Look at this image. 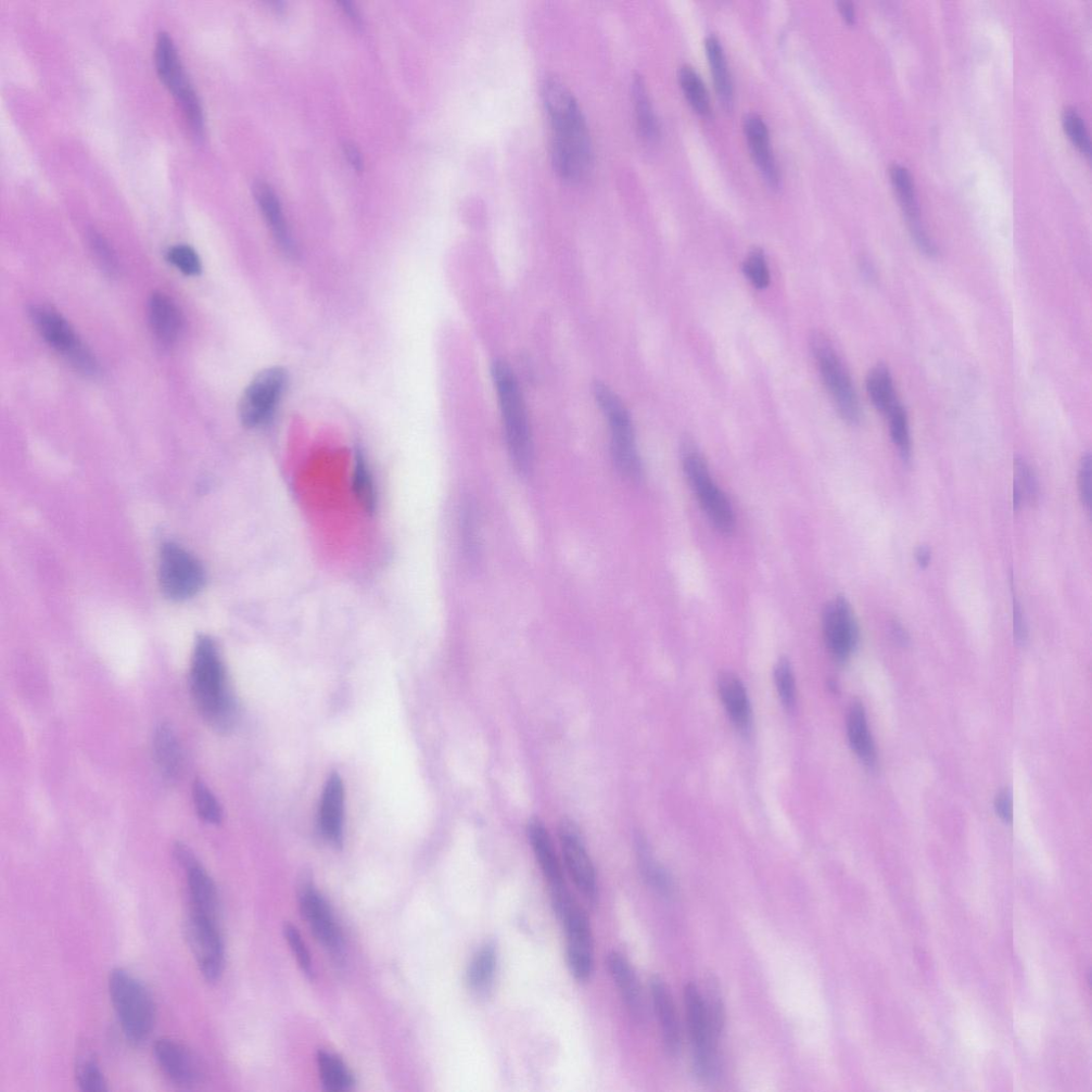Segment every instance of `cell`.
Wrapping results in <instances>:
<instances>
[{
  "mask_svg": "<svg viewBox=\"0 0 1092 1092\" xmlns=\"http://www.w3.org/2000/svg\"><path fill=\"white\" fill-rule=\"evenodd\" d=\"M822 631L831 655L837 662H846L858 646L860 631L853 609L844 596H839L824 609Z\"/></svg>",
  "mask_w": 1092,
  "mask_h": 1092,
  "instance_id": "e0dca14e",
  "label": "cell"
},
{
  "mask_svg": "<svg viewBox=\"0 0 1092 1092\" xmlns=\"http://www.w3.org/2000/svg\"><path fill=\"white\" fill-rule=\"evenodd\" d=\"M593 393L611 428V452L618 471L627 479L639 480L642 476V464L632 418L626 405L603 383H595Z\"/></svg>",
  "mask_w": 1092,
  "mask_h": 1092,
  "instance_id": "5b68a950",
  "label": "cell"
},
{
  "mask_svg": "<svg viewBox=\"0 0 1092 1092\" xmlns=\"http://www.w3.org/2000/svg\"><path fill=\"white\" fill-rule=\"evenodd\" d=\"M705 50L710 71H712L716 92L721 103L726 108L733 104V84L729 72L725 50L714 34H709L705 39Z\"/></svg>",
  "mask_w": 1092,
  "mask_h": 1092,
  "instance_id": "f546056e",
  "label": "cell"
},
{
  "mask_svg": "<svg viewBox=\"0 0 1092 1092\" xmlns=\"http://www.w3.org/2000/svg\"><path fill=\"white\" fill-rule=\"evenodd\" d=\"M150 322L155 336L163 345H171L179 337L182 317L175 303L166 295L152 296L149 304Z\"/></svg>",
  "mask_w": 1092,
  "mask_h": 1092,
  "instance_id": "d4e9b609",
  "label": "cell"
},
{
  "mask_svg": "<svg viewBox=\"0 0 1092 1092\" xmlns=\"http://www.w3.org/2000/svg\"><path fill=\"white\" fill-rule=\"evenodd\" d=\"M153 749L162 776L169 781L176 780L182 770V752L177 736L169 723H160L155 729Z\"/></svg>",
  "mask_w": 1092,
  "mask_h": 1092,
  "instance_id": "484cf974",
  "label": "cell"
},
{
  "mask_svg": "<svg viewBox=\"0 0 1092 1092\" xmlns=\"http://www.w3.org/2000/svg\"><path fill=\"white\" fill-rule=\"evenodd\" d=\"M701 995L710 1030L719 1041L723 1031H725L726 1007L720 985L714 975L710 974L706 977Z\"/></svg>",
  "mask_w": 1092,
  "mask_h": 1092,
  "instance_id": "d590c367",
  "label": "cell"
},
{
  "mask_svg": "<svg viewBox=\"0 0 1092 1092\" xmlns=\"http://www.w3.org/2000/svg\"><path fill=\"white\" fill-rule=\"evenodd\" d=\"M1013 634L1015 642L1019 645H1024L1026 643L1028 639V630L1021 605L1017 600H1014L1013 604Z\"/></svg>",
  "mask_w": 1092,
  "mask_h": 1092,
  "instance_id": "681fc988",
  "label": "cell"
},
{
  "mask_svg": "<svg viewBox=\"0 0 1092 1092\" xmlns=\"http://www.w3.org/2000/svg\"><path fill=\"white\" fill-rule=\"evenodd\" d=\"M31 320L50 346L61 352L83 372L95 371V362L71 325L56 311L46 307L31 310Z\"/></svg>",
  "mask_w": 1092,
  "mask_h": 1092,
  "instance_id": "9a60e30c",
  "label": "cell"
},
{
  "mask_svg": "<svg viewBox=\"0 0 1092 1092\" xmlns=\"http://www.w3.org/2000/svg\"><path fill=\"white\" fill-rule=\"evenodd\" d=\"M1013 508L1019 511L1023 500L1034 503L1038 498V482L1033 469L1022 458H1014Z\"/></svg>",
  "mask_w": 1092,
  "mask_h": 1092,
  "instance_id": "f35d334b",
  "label": "cell"
},
{
  "mask_svg": "<svg viewBox=\"0 0 1092 1092\" xmlns=\"http://www.w3.org/2000/svg\"><path fill=\"white\" fill-rule=\"evenodd\" d=\"M317 1065H319L323 1086L327 1090L342 1092L353 1086L354 1079L351 1072L336 1054L320 1050L317 1053Z\"/></svg>",
  "mask_w": 1092,
  "mask_h": 1092,
  "instance_id": "836d02e7",
  "label": "cell"
},
{
  "mask_svg": "<svg viewBox=\"0 0 1092 1092\" xmlns=\"http://www.w3.org/2000/svg\"><path fill=\"white\" fill-rule=\"evenodd\" d=\"M567 937V961L571 974L580 983L593 972V938L587 914L569 891L552 897Z\"/></svg>",
  "mask_w": 1092,
  "mask_h": 1092,
  "instance_id": "52a82bcc",
  "label": "cell"
},
{
  "mask_svg": "<svg viewBox=\"0 0 1092 1092\" xmlns=\"http://www.w3.org/2000/svg\"><path fill=\"white\" fill-rule=\"evenodd\" d=\"M345 153L352 166L357 170H361L363 166V160L360 151L357 149V147H354L351 144L345 145Z\"/></svg>",
  "mask_w": 1092,
  "mask_h": 1092,
  "instance_id": "db71d44e",
  "label": "cell"
},
{
  "mask_svg": "<svg viewBox=\"0 0 1092 1092\" xmlns=\"http://www.w3.org/2000/svg\"><path fill=\"white\" fill-rule=\"evenodd\" d=\"M92 245L95 248L100 260H103L107 264L109 269H113L112 253L107 243H105V240L100 236L93 235Z\"/></svg>",
  "mask_w": 1092,
  "mask_h": 1092,
  "instance_id": "816d5d0a",
  "label": "cell"
},
{
  "mask_svg": "<svg viewBox=\"0 0 1092 1092\" xmlns=\"http://www.w3.org/2000/svg\"><path fill=\"white\" fill-rule=\"evenodd\" d=\"M718 691L723 706H725L735 727L744 732L751 730L753 723L752 705L740 678L731 672L721 673L718 679Z\"/></svg>",
  "mask_w": 1092,
  "mask_h": 1092,
  "instance_id": "cb8c5ba5",
  "label": "cell"
},
{
  "mask_svg": "<svg viewBox=\"0 0 1092 1092\" xmlns=\"http://www.w3.org/2000/svg\"><path fill=\"white\" fill-rule=\"evenodd\" d=\"M352 489L360 505L367 513H374L377 507V492L370 468L364 455L358 452L354 456Z\"/></svg>",
  "mask_w": 1092,
  "mask_h": 1092,
  "instance_id": "8d00e7d4",
  "label": "cell"
},
{
  "mask_svg": "<svg viewBox=\"0 0 1092 1092\" xmlns=\"http://www.w3.org/2000/svg\"><path fill=\"white\" fill-rule=\"evenodd\" d=\"M168 260L186 275H198L202 270L197 252L186 245H177L170 248Z\"/></svg>",
  "mask_w": 1092,
  "mask_h": 1092,
  "instance_id": "7dc6e473",
  "label": "cell"
},
{
  "mask_svg": "<svg viewBox=\"0 0 1092 1092\" xmlns=\"http://www.w3.org/2000/svg\"><path fill=\"white\" fill-rule=\"evenodd\" d=\"M891 634L893 639L900 645L907 646L910 643V637L907 630L899 624L898 621H893L891 625Z\"/></svg>",
  "mask_w": 1092,
  "mask_h": 1092,
  "instance_id": "f5cc1de1",
  "label": "cell"
},
{
  "mask_svg": "<svg viewBox=\"0 0 1092 1092\" xmlns=\"http://www.w3.org/2000/svg\"><path fill=\"white\" fill-rule=\"evenodd\" d=\"M1091 455L1086 453L1083 455L1081 463L1078 468V492L1079 499L1088 512L1091 508Z\"/></svg>",
  "mask_w": 1092,
  "mask_h": 1092,
  "instance_id": "c3c4849f",
  "label": "cell"
},
{
  "mask_svg": "<svg viewBox=\"0 0 1092 1092\" xmlns=\"http://www.w3.org/2000/svg\"><path fill=\"white\" fill-rule=\"evenodd\" d=\"M299 906L315 938L336 962H341L344 959V940L332 908L310 879L304 880L300 885Z\"/></svg>",
  "mask_w": 1092,
  "mask_h": 1092,
  "instance_id": "5bb4252c",
  "label": "cell"
},
{
  "mask_svg": "<svg viewBox=\"0 0 1092 1092\" xmlns=\"http://www.w3.org/2000/svg\"><path fill=\"white\" fill-rule=\"evenodd\" d=\"M867 390L875 408L885 415L898 402L891 372L884 364L872 368L867 377Z\"/></svg>",
  "mask_w": 1092,
  "mask_h": 1092,
  "instance_id": "d6a6232c",
  "label": "cell"
},
{
  "mask_svg": "<svg viewBox=\"0 0 1092 1092\" xmlns=\"http://www.w3.org/2000/svg\"><path fill=\"white\" fill-rule=\"evenodd\" d=\"M287 384L284 368H267L254 378L239 402V417L247 428L269 423L280 403Z\"/></svg>",
  "mask_w": 1092,
  "mask_h": 1092,
  "instance_id": "4fadbf2b",
  "label": "cell"
},
{
  "mask_svg": "<svg viewBox=\"0 0 1092 1092\" xmlns=\"http://www.w3.org/2000/svg\"><path fill=\"white\" fill-rule=\"evenodd\" d=\"M108 989L126 1040L134 1046L143 1045L155 1025L153 997L142 981L122 968L110 972Z\"/></svg>",
  "mask_w": 1092,
  "mask_h": 1092,
  "instance_id": "277c9868",
  "label": "cell"
},
{
  "mask_svg": "<svg viewBox=\"0 0 1092 1092\" xmlns=\"http://www.w3.org/2000/svg\"><path fill=\"white\" fill-rule=\"evenodd\" d=\"M650 992L665 1050L669 1057L677 1058L682 1049V1032L675 1001L659 976L652 977Z\"/></svg>",
  "mask_w": 1092,
  "mask_h": 1092,
  "instance_id": "44dd1931",
  "label": "cell"
},
{
  "mask_svg": "<svg viewBox=\"0 0 1092 1092\" xmlns=\"http://www.w3.org/2000/svg\"><path fill=\"white\" fill-rule=\"evenodd\" d=\"M1062 126L1074 147L1089 157L1091 154L1090 139L1082 117L1074 109L1066 108L1062 112Z\"/></svg>",
  "mask_w": 1092,
  "mask_h": 1092,
  "instance_id": "7bdbcfd3",
  "label": "cell"
},
{
  "mask_svg": "<svg viewBox=\"0 0 1092 1092\" xmlns=\"http://www.w3.org/2000/svg\"><path fill=\"white\" fill-rule=\"evenodd\" d=\"M836 5L837 8H839L844 20L848 24H854L856 21V12L853 3L848 2V0H839Z\"/></svg>",
  "mask_w": 1092,
  "mask_h": 1092,
  "instance_id": "11a10c76",
  "label": "cell"
},
{
  "mask_svg": "<svg viewBox=\"0 0 1092 1092\" xmlns=\"http://www.w3.org/2000/svg\"><path fill=\"white\" fill-rule=\"evenodd\" d=\"M345 790L338 773L328 779L321 803L320 827L325 839L336 847L342 845L344 832Z\"/></svg>",
  "mask_w": 1092,
  "mask_h": 1092,
  "instance_id": "7402d4cb",
  "label": "cell"
},
{
  "mask_svg": "<svg viewBox=\"0 0 1092 1092\" xmlns=\"http://www.w3.org/2000/svg\"><path fill=\"white\" fill-rule=\"evenodd\" d=\"M632 93L639 133L644 141L654 143L659 137V125L642 76H635Z\"/></svg>",
  "mask_w": 1092,
  "mask_h": 1092,
  "instance_id": "1f68e13d",
  "label": "cell"
},
{
  "mask_svg": "<svg viewBox=\"0 0 1092 1092\" xmlns=\"http://www.w3.org/2000/svg\"><path fill=\"white\" fill-rule=\"evenodd\" d=\"M637 857L642 878L660 896L671 898L676 894V885L669 873L655 860L649 845L639 837Z\"/></svg>",
  "mask_w": 1092,
  "mask_h": 1092,
  "instance_id": "4dcf8cb0",
  "label": "cell"
},
{
  "mask_svg": "<svg viewBox=\"0 0 1092 1092\" xmlns=\"http://www.w3.org/2000/svg\"><path fill=\"white\" fill-rule=\"evenodd\" d=\"M560 840L571 879L583 898L595 906L599 898L595 870L578 827L573 820L566 819L561 821Z\"/></svg>",
  "mask_w": 1092,
  "mask_h": 1092,
  "instance_id": "2e32d148",
  "label": "cell"
},
{
  "mask_svg": "<svg viewBox=\"0 0 1092 1092\" xmlns=\"http://www.w3.org/2000/svg\"><path fill=\"white\" fill-rule=\"evenodd\" d=\"M607 968L619 990L622 1000L635 1022L642 1023L645 1017L644 1001L637 973L630 962L617 951L607 957Z\"/></svg>",
  "mask_w": 1092,
  "mask_h": 1092,
  "instance_id": "603a6c76",
  "label": "cell"
},
{
  "mask_svg": "<svg viewBox=\"0 0 1092 1092\" xmlns=\"http://www.w3.org/2000/svg\"><path fill=\"white\" fill-rule=\"evenodd\" d=\"M155 63L160 80L181 104L190 126L196 134H201L205 123L201 101L188 79L172 37L166 32L157 36Z\"/></svg>",
  "mask_w": 1092,
  "mask_h": 1092,
  "instance_id": "30bf717a",
  "label": "cell"
},
{
  "mask_svg": "<svg viewBox=\"0 0 1092 1092\" xmlns=\"http://www.w3.org/2000/svg\"><path fill=\"white\" fill-rule=\"evenodd\" d=\"M527 835L539 868L550 885L551 894L568 890L562 863L556 854L552 837L539 819L528 821Z\"/></svg>",
  "mask_w": 1092,
  "mask_h": 1092,
  "instance_id": "d6986e66",
  "label": "cell"
},
{
  "mask_svg": "<svg viewBox=\"0 0 1092 1092\" xmlns=\"http://www.w3.org/2000/svg\"><path fill=\"white\" fill-rule=\"evenodd\" d=\"M811 349L837 412L846 423L859 424L862 417L861 404L852 378L831 341L822 334H816L811 339Z\"/></svg>",
  "mask_w": 1092,
  "mask_h": 1092,
  "instance_id": "ba28073f",
  "label": "cell"
},
{
  "mask_svg": "<svg viewBox=\"0 0 1092 1092\" xmlns=\"http://www.w3.org/2000/svg\"><path fill=\"white\" fill-rule=\"evenodd\" d=\"M542 98L551 127V157L555 171L570 183L585 180L592 169L593 149L577 99L555 75L545 76Z\"/></svg>",
  "mask_w": 1092,
  "mask_h": 1092,
  "instance_id": "6da1fadb",
  "label": "cell"
},
{
  "mask_svg": "<svg viewBox=\"0 0 1092 1092\" xmlns=\"http://www.w3.org/2000/svg\"><path fill=\"white\" fill-rule=\"evenodd\" d=\"M76 1082L83 1091H107V1082L92 1054H84L76 1064Z\"/></svg>",
  "mask_w": 1092,
  "mask_h": 1092,
  "instance_id": "60d3db41",
  "label": "cell"
},
{
  "mask_svg": "<svg viewBox=\"0 0 1092 1092\" xmlns=\"http://www.w3.org/2000/svg\"><path fill=\"white\" fill-rule=\"evenodd\" d=\"M890 422V435L905 462L911 459V439L907 411L899 401L886 414Z\"/></svg>",
  "mask_w": 1092,
  "mask_h": 1092,
  "instance_id": "ab89813d",
  "label": "cell"
},
{
  "mask_svg": "<svg viewBox=\"0 0 1092 1092\" xmlns=\"http://www.w3.org/2000/svg\"><path fill=\"white\" fill-rule=\"evenodd\" d=\"M492 376L497 388L508 451L516 471L529 474L533 463V447L522 392L511 366L502 360L495 361Z\"/></svg>",
  "mask_w": 1092,
  "mask_h": 1092,
  "instance_id": "3957f363",
  "label": "cell"
},
{
  "mask_svg": "<svg viewBox=\"0 0 1092 1092\" xmlns=\"http://www.w3.org/2000/svg\"><path fill=\"white\" fill-rule=\"evenodd\" d=\"M847 734L850 746L867 766L878 764V753L869 729L866 709L860 702L853 703L847 715Z\"/></svg>",
  "mask_w": 1092,
  "mask_h": 1092,
  "instance_id": "4316f807",
  "label": "cell"
},
{
  "mask_svg": "<svg viewBox=\"0 0 1092 1092\" xmlns=\"http://www.w3.org/2000/svg\"><path fill=\"white\" fill-rule=\"evenodd\" d=\"M154 1057L162 1073L176 1085L192 1087L201 1083L205 1077L201 1061L179 1041L169 1038L157 1040Z\"/></svg>",
  "mask_w": 1092,
  "mask_h": 1092,
  "instance_id": "ac0fdd59",
  "label": "cell"
},
{
  "mask_svg": "<svg viewBox=\"0 0 1092 1092\" xmlns=\"http://www.w3.org/2000/svg\"><path fill=\"white\" fill-rule=\"evenodd\" d=\"M498 955L493 944L482 946L477 952L467 970V984L473 992L484 994L491 987L495 971H497Z\"/></svg>",
  "mask_w": 1092,
  "mask_h": 1092,
  "instance_id": "e575fe53",
  "label": "cell"
},
{
  "mask_svg": "<svg viewBox=\"0 0 1092 1092\" xmlns=\"http://www.w3.org/2000/svg\"><path fill=\"white\" fill-rule=\"evenodd\" d=\"M743 127L749 150H751L752 156L759 171L770 186L779 187L780 172L770 148L766 122L759 114L749 112L744 117Z\"/></svg>",
  "mask_w": 1092,
  "mask_h": 1092,
  "instance_id": "ffe728a7",
  "label": "cell"
},
{
  "mask_svg": "<svg viewBox=\"0 0 1092 1092\" xmlns=\"http://www.w3.org/2000/svg\"><path fill=\"white\" fill-rule=\"evenodd\" d=\"M679 81L682 91L693 108L703 116L710 111V101L707 89L699 73L688 63L679 69Z\"/></svg>",
  "mask_w": 1092,
  "mask_h": 1092,
  "instance_id": "74e56055",
  "label": "cell"
},
{
  "mask_svg": "<svg viewBox=\"0 0 1092 1092\" xmlns=\"http://www.w3.org/2000/svg\"><path fill=\"white\" fill-rule=\"evenodd\" d=\"M683 466L688 480L712 524L723 533L735 527V516L726 494L715 484L702 455L691 443L683 449Z\"/></svg>",
  "mask_w": 1092,
  "mask_h": 1092,
  "instance_id": "9c48e42d",
  "label": "cell"
},
{
  "mask_svg": "<svg viewBox=\"0 0 1092 1092\" xmlns=\"http://www.w3.org/2000/svg\"><path fill=\"white\" fill-rule=\"evenodd\" d=\"M862 272L865 273V275L868 278H873L875 276V271L872 265L869 263H865L862 265Z\"/></svg>",
  "mask_w": 1092,
  "mask_h": 1092,
  "instance_id": "6f0895ef",
  "label": "cell"
},
{
  "mask_svg": "<svg viewBox=\"0 0 1092 1092\" xmlns=\"http://www.w3.org/2000/svg\"><path fill=\"white\" fill-rule=\"evenodd\" d=\"M932 550L927 545H921L916 551V560L921 569H926L932 563Z\"/></svg>",
  "mask_w": 1092,
  "mask_h": 1092,
  "instance_id": "9f6ffc18",
  "label": "cell"
},
{
  "mask_svg": "<svg viewBox=\"0 0 1092 1092\" xmlns=\"http://www.w3.org/2000/svg\"><path fill=\"white\" fill-rule=\"evenodd\" d=\"M890 177L900 207L906 215L910 234L925 231L920 220L919 203L911 174L905 167L895 163L890 169Z\"/></svg>",
  "mask_w": 1092,
  "mask_h": 1092,
  "instance_id": "f1b7e54d",
  "label": "cell"
},
{
  "mask_svg": "<svg viewBox=\"0 0 1092 1092\" xmlns=\"http://www.w3.org/2000/svg\"><path fill=\"white\" fill-rule=\"evenodd\" d=\"M774 682L783 705L793 709L796 705V683L791 663L786 658H780L774 668Z\"/></svg>",
  "mask_w": 1092,
  "mask_h": 1092,
  "instance_id": "ee69618b",
  "label": "cell"
},
{
  "mask_svg": "<svg viewBox=\"0 0 1092 1092\" xmlns=\"http://www.w3.org/2000/svg\"><path fill=\"white\" fill-rule=\"evenodd\" d=\"M185 935L201 974L210 983L217 982L224 967V944L219 918L189 910Z\"/></svg>",
  "mask_w": 1092,
  "mask_h": 1092,
  "instance_id": "7c38bea8",
  "label": "cell"
},
{
  "mask_svg": "<svg viewBox=\"0 0 1092 1092\" xmlns=\"http://www.w3.org/2000/svg\"><path fill=\"white\" fill-rule=\"evenodd\" d=\"M256 196L267 221L272 226L276 243L287 256H294L296 253L294 241L285 223L280 201L273 190L269 185L259 183L256 186Z\"/></svg>",
  "mask_w": 1092,
  "mask_h": 1092,
  "instance_id": "83f0119b",
  "label": "cell"
},
{
  "mask_svg": "<svg viewBox=\"0 0 1092 1092\" xmlns=\"http://www.w3.org/2000/svg\"><path fill=\"white\" fill-rule=\"evenodd\" d=\"M743 271L752 284L758 289H764L770 283V273L765 254L760 249H754L748 254Z\"/></svg>",
  "mask_w": 1092,
  "mask_h": 1092,
  "instance_id": "f6af8a7d",
  "label": "cell"
},
{
  "mask_svg": "<svg viewBox=\"0 0 1092 1092\" xmlns=\"http://www.w3.org/2000/svg\"><path fill=\"white\" fill-rule=\"evenodd\" d=\"M206 573L197 558L179 544L162 546L159 561L161 591L172 601L194 598L205 586Z\"/></svg>",
  "mask_w": 1092,
  "mask_h": 1092,
  "instance_id": "8fae6325",
  "label": "cell"
},
{
  "mask_svg": "<svg viewBox=\"0 0 1092 1092\" xmlns=\"http://www.w3.org/2000/svg\"><path fill=\"white\" fill-rule=\"evenodd\" d=\"M190 690L197 708L214 729H231L236 718V704L219 649L208 637H200L196 642L192 670H190Z\"/></svg>",
  "mask_w": 1092,
  "mask_h": 1092,
  "instance_id": "7a4b0ae2",
  "label": "cell"
},
{
  "mask_svg": "<svg viewBox=\"0 0 1092 1092\" xmlns=\"http://www.w3.org/2000/svg\"><path fill=\"white\" fill-rule=\"evenodd\" d=\"M284 937L291 951L295 955L301 971L308 977L309 980L314 979L313 963L310 952L306 943H304L302 937L296 927L291 924H285L283 927Z\"/></svg>",
  "mask_w": 1092,
  "mask_h": 1092,
  "instance_id": "bcb514c9",
  "label": "cell"
},
{
  "mask_svg": "<svg viewBox=\"0 0 1092 1092\" xmlns=\"http://www.w3.org/2000/svg\"><path fill=\"white\" fill-rule=\"evenodd\" d=\"M997 815L1006 823L1013 821V800L1012 794L1008 791L1001 792L995 802Z\"/></svg>",
  "mask_w": 1092,
  "mask_h": 1092,
  "instance_id": "f907efd6",
  "label": "cell"
},
{
  "mask_svg": "<svg viewBox=\"0 0 1092 1092\" xmlns=\"http://www.w3.org/2000/svg\"><path fill=\"white\" fill-rule=\"evenodd\" d=\"M684 1001L693 1047L694 1072L700 1081L713 1083L721 1074L719 1041L710 1030L701 990L693 983L687 984L684 988Z\"/></svg>",
  "mask_w": 1092,
  "mask_h": 1092,
  "instance_id": "8992f818",
  "label": "cell"
},
{
  "mask_svg": "<svg viewBox=\"0 0 1092 1092\" xmlns=\"http://www.w3.org/2000/svg\"><path fill=\"white\" fill-rule=\"evenodd\" d=\"M194 802L199 817L212 824H217L222 819V810L215 799L214 795L211 792L207 784L202 781H196L193 789Z\"/></svg>",
  "mask_w": 1092,
  "mask_h": 1092,
  "instance_id": "b9f144b4",
  "label": "cell"
}]
</instances>
